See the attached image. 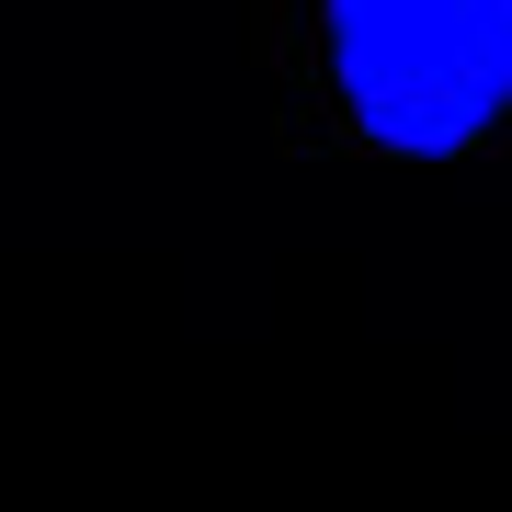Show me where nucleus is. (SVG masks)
Wrapping results in <instances>:
<instances>
[{
    "label": "nucleus",
    "instance_id": "nucleus-1",
    "mask_svg": "<svg viewBox=\"0 0 512 512\" xmlns=\"http://www.w3.org/2000/svg\"><path fill=\"white\" fill-rule=\"evenodd\" d=\"M319 35L387 160H456L512 114V0H319Z\"/></svg>",
    "mask_w": 512,
    "mask_h": 512
}]
</instances>
